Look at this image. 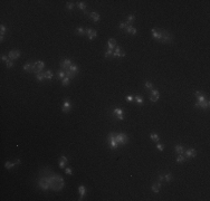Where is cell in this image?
Instances as JSON below:
<instances>
[{
	"label": "cell",
	"instance_id": "1",
	"mask_svg": "<svg viewBox=\"0 0 210 201\" xmlns=\"http://www.w3.org/2000/svg\"><path fill=\"white\" fill-rule=\"evenodd\" d=\"M151 32H152V37L160 43L170 44V43L173 41V35H172L171 32L167 31V30H164V29L154 27V28H152Z\"/></svg>",
	"mask_w": 210,
	"mask_h": 201
},
{
	"label": "cell",
	"instance_id": "2",
	"mask_svg": "<svg viewBox=\"0 0 210 201\" xmlns=\"http://www.w3.org/2000/svg\"><path fill=\"white\" fill-rule=\"evenodd\" d=\"M64 186H65V181L64 178L60 174L53 173V171H49V187L53 191H60L63 190Z\"/></svg>",
	"mask_w": 210,
	"mask_h": 201
},
{
	"label": "cell",
	"instance_id": "3",
	"mask_svg": "<svg viewBox=\"0 0 210 201\" xmlns=\"http://www.w3.org/2000/svg\"><path fill=\"white\" fill-rule=\"evenodd\" d=\"M37 186H38L39 189L43 190V191L49 190L50 189V187H49V173L46 174V173L40 172V175L38 178V180H37Z\"/></svg>",
	"mask_w": 210,
	"mask_h": 201
},
{
	"label": "cell",
	"instance_id": "4",
	"mask_svg": "<svg viewBox=\"0 0 210 201\" xmlns=\"http://www.w3.org/2000/svg\"><path fill=\"white\" fill-rule=\"evenodd\" d=\"M107 143H108V145H110V147H111L112 150H116L117 147H118L120 144H118L116 142V140H115V133L111 132L107 135Z\"/></svg>",
	"mask_w": 210,
	"mask_h": 201
},
{
	"label": "cell",
	"instance_id": "5",
	"mask_svg": "<svg viewBox=\"0 0 210 201\" xmlns=\"http://www.w3.org/2000/svg\"><path fill=\"white\" fill-rule=\"evenodd\" d=\"M115 140L118 144H125L128 143V136L125 133H115Z\"/></svg>",
	"mask_w": 210,
	"mask_h": 201
},
{
	"label": "cell",
	"instance_id": "6",
	"mask_svg": "<svg viewBox=\"0 0 210 201\" xmlns=\"http://www.w3.org/2000/svg\"><path fill=\"white\" fill-rule=\"evenodd\" d=\"M112 115L118 121H123L124 120V111L121 107H114L112 111Z\"/></svg>",
	"mask_w": 210,
	"mask_h": 201
},
{
	"label": "cell",
	"instance_id": "7",
	"mask_svg": "<svg viewBox=\"0 0 210 201\" xmlns=\"http://www.w3.org/2000/svg\"><path fill=\"white\" fill-rule=\"evenodd\" d=\"M72 108H73V104H72V102H70V99L69 98H65L63 104H62V111L64 113H69L70 111H72Z\"/></svg>",
	"mask_w": 210,
	"mask_h": 201
},
{
	"label": "cell",
	"instance_id": "8",
	"mask_svg": "<svg viewBox=\"0 0 210 201\" xmlns=\"http://www.w3.org/2000/svg\"><path fill=\"white\" fill-rule=\"evenodd\" d=\"M44 67H45V62H43V60H37V62L34 63V70L33 73L35 74H38L40 73L42 70L44 69Z\"/></svg>",
	"mask_w": 210,
	"mask_h": 201
},
{
	"label": "cell",
	"instance_id": "9",
	"mask_svg": "<svg viewBox=\"0 0 210 201\" xmlns=\"http://www.w3.org/2000/svg\"><path fill=\"white\" fill-rule=\"evenodd\" d=\"M125 52H123V50H121L120 46H116L113 52V58H123V57H125Z\"/></svg>",
	"mask_w": 210,
	"mask_h": 201
},
{
	"label": "cell",
	"instance_id": "10",
	"mask_svg": "<svg viewBox=\"0 0 210 201\" xmlns=\"http://www.w3.org/2000/svg\"><path fill=\"white\" fill-rule=\"evenodd\" d=\"M59 65H60V68L64 69V70H66V69H68L69 67L73 65V62H72V60H70L69 58H67V59L62 60V62L59 63Z\"/></svg>",
	"mask_w": 210,
	"mask_h": 201
},
{
	"label": "cell",
	"instance_id": "11",
	"mask_svg": "<svg viewBox=\"0 0 210 201\" xmlns=\"http://www.w3.org/2000/svg\"><path fill=\"white\" fill-rule=\"evenodd\" d=\"M159 98H160V93H159V90L153 88L151 90V94H150V100L152 103H155L157 100H159Z\"/></svg>",
	"mask_w": 210,
	"mask_h": 201
},
{
	"label": "cell",
	"instance_id": "12",
	"mask_svg": "<svg viewBox=\"0 0 210 201\" xmlns=\"http://www.w3.org/2000/svg\"><path fill=\"white\" fill-rule=\"evenodd\" d=\"M209 100L206 99L204 100V102H196L195 103V107H197V108H202V110H207L209 108Z\"/></svg>",
	"mask_w": 210,
	"mask_h": 201
},
{
	"label": "cell",
	"instance_id": "13",
	"mask_svg": "<svg viewBox=\"0 0 210 201\" xmlns=\"http://www.w3.org/2000/svg\"><path fill=\"white\" fill-rule=\"evenodd\" d=\"M84 13H85V15H88V17H90V18L92 19V20H94V21H95V22H99L100 20H101V16H100V15H99V13H97V12H94V11L87 12V11H85Z\"/></svg>",
	"mask_w": 210,
	"mask_h": 201
},
{
	"label": "cell",
	"instance_id": "14",
	"mask_svg": "<svg viewBox=\"0 0 210 201\" xmlns=\"http://www.w3.org/2000/svg\"><path fill=\"white\" fill-rule=\"evenodd\" d=\"M8 57H9V59H11V60L18 59L20 57V52L19 50H10L8 53Z\"/></svg>",
	"mask_w": 210,
	"mask_h": 201
},
{
	"label": "cell",
	"instance_id": "15",
	"mask_svg": "<svg viewBox=\"0 0 210 201\" xmlns=\"http://www.w3.org/2000/svg\"><path fill=\"white\" fill-rule=\"evenodd\" d=\"M184 154H185V157L187 159H191V157H195L197 155V150L195 149H188L187 151H184Z\"/></svg>",
	"mask_w": 210,
	"mask_h": 201
},
{
	"label": "cell",
	"instance_id": "16",
	"mask_svg": "<svg viewBox=\"0 0 210 201\" xmlns=\"http://www.w3.org/2000/svg\"><path fill=\"white\" fill-rule=\"evenodd\" d=\"M195 96H196V98H197V102H204V100L207 99L206 98V96H205V94L202 92H200V90H196Z\"/></svg>",
	"mask_w": 210,
	"mask_h": 201
},
{
	"label": "cell",
	"instance_id": "17",
	"mask_svg": "<svg viewBox=\"0 0 210 201\" xmlns=\"http://www.w3.org/2000/svg\"><path fill=\"white\" fill-rule=\"evenodd\" d=\"M86 34L88 35V39L90 40H93L97 36V31L92 29V28H86Z\"/></svg>",
	"mask_w": 210,
	"mask_h": 201
},
{
	"label": "cell",
	"instance_id": "18",
	"mask_svg": "<svg viewBox=\"0 0 210 201\" xmlns=\"http://www.w3.org/2000/svg\"><path fill=\"white\" fill-rule=\"evenodd\" d=\"M67 162H68V159H67V156H65V155H62V156H60L59 160H58V165H59L60 169H64Z\"/></svg>",
	"mask_w": 210,
	"mask_h": 201
},
{
	"label": "cell",
	"instance_id": "19",
	"mask_svg": "<svg viewBox=\"0 0 210 201\" xmlns=\"http://www.w3.org/2000/svg\"><path fill=\"white\" fill-rule=\"evenodd\" d=\"M23 70H25V72H27V73H30V74H31L33 70H34V63L27 62L25 65H23Z\"/></svg>",
	"mask_w": 210,
	"mask_h": 201
},
{
	"label": "cell",
	"instance_id": "20",
	"mask_svg": "<svg viewBox=\"0 0 210 201\" xmlns=\"http://www.w3.org/2000/svg\"><path fill=\"white\" fill-rule=\"evenodd\" d=\"M20 162H21V160L20 159H17V160L13 161V162H6L5 163V167L6 169H11V167L17 165V164H20Z\"/></svg>",
	"mask_w": 210,
	"mask_h": 201
},
{
	"label": "cell",
	"instance_id": "21",
	"mask_svg": "<svg viewBox=\"0 0 210 201\" xmlns=\"http://www.w3.org/2000/svg\"><path fill=\"white\" fill-rule=\"evenodd\" d=\"M78 193H79V200H83L84 199V197H85V194H86V188L85 186H79L78 187Z\"/></svg>",
	"mask_w": 210,
	"mask_h": 201
},
{
	"label": "cell",
	"instance_id": "22",
	"mask_svg": "<svg viewBox=\"0 0 210 201\" xmlns=\"http://www.w3.org/2000/svg\"><path fill=\"white\" fill-rule=\"evenodd\" d=\"M161 186H162L161 182L153 183V184H152V187H151V190L153 191L154 193H159V192H160V189H161Z\"/></svg>",
	"mask_w": 210,
	"mask_h": 201
},
{
	"label": "cell",
	"instance_id": "23",
	"mask_svg": "<svg viewBox=\"0 0 210 201\" xmlns=\"http://www.w3.org/2000/svg\"><path fill=\"white\" fill-rule=\"evenodd\" d=\"M117 44H116V40H115L114 38H111L108 39L107 41V49H114V47H116Z\"/></svg>",
	"mask_w": 210,
	"mask_h": 201
},
{
	"label": "cell",
	"instance_id": "24",
	"mask_svg": "<svg viewBox=\"0 0 210 201\" xmlns=\"http://www.w3.org/2000/svg\"><path fill=\"white\" fill-rule=\"evenodd\" d=\"M124 31L127 34H131V35H136V28H134L133 26H127Z\"/></svg>",
	"mask_w": 210,
	"mask_h": 201
},
{
	"label": "cell",
	"instance_id": "25",
	"mask_svg": "<svg viewBox=\"0 0 210 201\" xmlns=\"http://www.w3.org/2000/svg\"><path fill=\"white\" fill-rule=\"evenodd\" d=\"M174 150L178 154H184V151H185V149L181 145V144H177V145L174 146Z\"/></svg>",
	"mask_w": 210,
	"mask_h": 201
},
{
	"label": "cell",
	"instance_id": "26",
	"mask_svg": "<svg viewBox=\"0 0 210 201\" xmlns=\"http://www.w3.org/2000/svg\"><path fill=\"white\" fill-rule=\"evenodd\" d=\"M68 69H69V72H70V73H72V74H74V75H76V74H77V72H78V70H79L78 66H77L76 64H74V63H73V65L70 66Z\"/></svg>",
	"mask_w": 210,
	"mask_h": 201
},
{
	"label": "cell",
	"instance_id": "27",
	"mask_svg": "<svg viewBox=\"0 0 210 201\" xmlns=\"http://www.w3.org/2000/svg\"><path fill=\"white\" fill-rule=\"evenodd\" d=\"M134 21H135V16L134 15H130V16L127 17V19H126V25L127 26H132Z\"/></svg>",
	"mask_w": 210,
	"mask_h": 201
},
{
	"label": "cell",
	"instance_id": "28",
	"mask_svg": "<svg viewBox=\"0 0 210 201\" xmlns=\"http://www.w3.org/2000/svg\"><path fill=\"white\" fill-rule=\"evenodd\" d=\"M65 77H66L65 70H64V69L57 70V78H58V79H63V78H65Z\"/></svg>",
	"mask_w": 210,
	"mask_h": 201
},
{
	"label": "cell",
	"instance_id": "29",
	"mask_svg": "<svg viewBox=\"0 0 210 201\" xmlns=\"http://www.w3.org/2000/svg\"><path fill=\"white\" fill-rule=\"evenodd\" d=\"M75 31H76L77 35H79V36H84V35L86 34V29H85V28H83V27H77Z\"/></svg>",
	"mask_w": 210,
	"mask_h": 201
},
{
	"label": "cell",
	"instance_id": "30",
	"mask_svg": "<svg viewBox=\"0 0 210 201\" xmlns=\"http://www.w3.org/2000/svg\"><path fill=\"white\" fill-rule=\"evenodd\" d=\"M77 7H78L80 10H83L84 12H85V10L87 9V5H86V2H84V1H78L77 2Z\"/></svg>",
	"mask_w": 210,
	"mask_h": 201
},
{
	"label": "cell",
	"instance_id": "31",
	"mask_svg": "<svg viewBox=\"0 0 210 201\" xmlns=\"http://www.w3.org/2000/svg\"><path fill=\"white\" fill-rule=\"evenodd\" d=\"M134 102H136L139 105H143L144 99H143V97H142L141 95H136V96H134Z\"/></svg>",
	"mask_w": 210,
	"mask_h": 201
},
{
	"label": "cell",
	"instance_id": "32",
	"mask_svg": "<svg viewBox=\"0 0 210 201\" xmlns=\"http://www.w3.org/2000/svg\"><path fill=\"white\" fill-rule=\"evenodd\" d=\"M113 52H114V49H107L104 53V57L105 58H112L113 57Z\"/></svg>",
	"mask_w": 210,
	"mask_h": 201
},
{
	"label": "cell",
	"instance_id": "33",
	"mask_svg": "<svg viewBox=\"0 0 210 201\" xmlns=\"http://www.w3.org/2000/svg\"><path fill=\"white\" fill-rule=\"evenodd\" d=\"M44 74H45V78H46V79H48V80L52 79V78H53V76H54V74H53V72H52L50 69L46 70V72L44 73Z\"/></svg>",
	"mask_w": 210,
	"mask_h": 201
},
{
	"label": "cell",
	"instance_id": "34",
	"mask_svg": "<svg viewBox=\"0 0 210 201\" xmlns=\"http://www.w3.org/2000/svg\"><path fill=\"white\" fill-rule=\"evenodd\" d=\"M36 79L37 80H39V82H43L44 79H46L45 78V74H44L43 72H40V73H38V74H36Z\"/></svg>",
	"mask_w": 210,
	"mask_h": 201
},
{
	"label": "cell",
	"instance_id": "35",
	"mask_svg": "<svg viewBox=\"0 0 210 201\" xmlns=\"http://www.w3.org/2000/svg\"><path fill=\"white\" fill-rule=\"evenodd\" d=\"M185 161H187V157L184 156V154H179L178 157H177V162L182 163V162H185Z\"/></svg>",
	"mask_w": 210,
	"mask_h": 201
},
{
	"label": "cell",
	"instance_id": "36",
	"mask_svg": "<svg viewBox=\"0 0 210 201\" xmlns=\"http://www.w3.org/2000/svg\"><path fill=\"white\" fill-rule=\"evenodd\" d=\"M144 86H145V88H147V89H150V90L153 89V84H152L150 80H145V82H144Z\"/></svg>",
	"mask_w": 210,
	"mask_h": 201
},
{
	"label": "cell",
	"instance_id": "37",
	"mask_svg": "<svg viewBox=\"0 0 210 201\" xmlns=\"http://www.w3.org/2000/svg\"><path fill=\"white\" fill-rule=\"evenodd\" d=\"M69 84H70V78H69V77L66 76L65 78L62 79V85H63V86H68Z\"/></svg>",
	"mask_w": 210,
	"mask_h": 201
},
{
	"label": "cell",
	"instance_id": "38",
	"mask_svg": "<svg viewBox=\"0 0 210 201\" xmlns=\"http://www.w3.org/2000/svg\"><path fill=\"white\" fill-rule=\"evenodd\" d=\"M150 137L154 141V142H157V143L159 142V141H160V136H159L157 133H151V134H150Z\"/></svg>",
	"mask_w": 210,
	"mask_h": 201
},
{
	"label": "cell",
	"instance_id": "39",
	"mask_svg": "<svg viewBox=\"0 0 210 201\" xmlns=\"http://www.w3.org/2000/svg\"><path fill=\"white\" fill-rule=\"evenodd\" d=\"M74 7H75V5H74V2H72V1L66 3V9H68L69 11H72V10L74 9Z\"/></svg>",
	"mask_w": 210,
	"mask_h": 201
},
{
	"label": "cell",
	"instance_id": "40",
	"mask_svg": "<svg viewBox=\"0 0 210 201\" xmlns=\"http://www.w3.org/2000/svg\"><path fill=\"white\" fill-rule=\"evenodd\" d=\"M172 179H173V177H172L171 173H168L164 175V181H167V182H171Z\"/></svg>",
	"mask_w": 210,
	"mask_h": 201
},
{
	"label": "cell",
	"instance_id": "41",
	"mask_svg": "<svg viewBox=\"0 0 210 201\" xmlns=\"http://www.w3.org/2000/svg\"><path fill=\"white\" fill-rule=\"evenodd\" d=\"M5 64H6L7 68H12V67H13V60H11V59H9L8 62L5 63Z\"/></svg>",
	"mask_w": 210,
	"mask_h": 201
},
{
	"label": "cell",
	"instance_id": "42",
	"mask_svg": "<svg viewBox=\"0 0 210 201\" xmlns=\"http://www.w3.org/2000/svg\"><path fill=\"white\" fill-rule=\"evenodd\" d=\"M126 27H127L126 22H121L120 25H118V28L122 29V30H125V28H126Z\"/></svg>",
	"mask_w": 210,
	"mask_h": 201
},
{
	"label": "cell",
	"instance_id": "43",
	"mask_svg": "<svg viewBox=\"0 0 210 201\" xmlns=\"http://www.w3.org/2000/svg\"><path fill=\"white\" fill-rule=\"evenodd\" d=\"M126 102H127V103H132V102H134V96H132V95L126 96Z\"/></svg>",
	"mask_w": 210,
	"mask_h": 201
},
{
	"label": "cell",
	"instance_id": "44",
	"mask_svg": "<svg viewBox=\"0 0 210 201\" xmlns=\"http://www.w3.org/2000/svg\"><path fill=\"white\" fill-rule=\"evenodd\" d=\"M157 149H158L159 151H163V150H164V145H163V144H161V143H159V142H158V144H157Z\"/></svg>",
	"mask_w": 210,
	"mask_h": 201
},
{
	"label": "cell",
	"instance_id": "45",
	"mask_svg": "<svg viewBox=\"0 0 210 201\" xmlns=\"http://www.w3.org/2000/svg\"><path fill=\"white\" fill-rule=\"evenodd\" d=\"M1 60H2V62H5V63H7V62L9 60V57H8V56H6V55H3V54H2V55H1Z\"/></svg>",
	"mask_w": 210,
	"mask_h": 201
},
{
	"label": "cell",
	"instance_id": "46",
	"mask_svg": "<svg viewBox=\"0 0 210 201\" xmlns=\"http://www.w3.org/2000/svg\"><path fill=\"white\" fill-rule=\"evenodd\" d=\"M65 173L68 174V175H72V174H73V170L70 169V167H67V169L65 170Z\"/></svg>",
	"mask_w": 210,
	"mask_h": 201
},
{
	"label": "cell",
	"instance_id": "47",
	"mask_svg": "<svg viewBox=\"0 0 210 201\" xmlns=\"http://www.w3.org/2000/svg\"><path fill=\"white\" fill-rule=\"evenodd\" d=\"M163 180H164V175H163V174H159V175H158V181H159V182L162 183V181H163Z\"/></svg>",
	"mask_w": 210,
	"mask_h": 201
}]
</instances>
